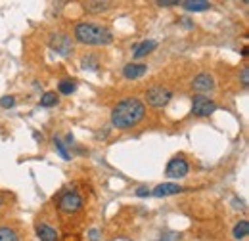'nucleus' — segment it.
Returning <instances> with one entry per match:
<instances>
[{"instance_id": "nucleus-26", "label": "nucleus", "mask_w": 249, "mask_h": 241, "mask_svg": "<svg viewBox=\"0 0 249 241\" xmlns=\"http://www.w3.org/2000/svg\"><path fill=\"white\" fill-rule=\"evenodd\" d=\"M2 205H4V195L0 193V207H2Z\"/></svg>"}, {"instance_id": "nucleus-3", "label": "nucleus", "mask_w": 249, "mask_h": 241, "mask_svg": "<svg viewBox=\"0 0 249 241\" xmlns=\"http://www.w3.org/2000/svg\"><path fill=\"white\" fill-rule=\"evenodd\" d=\"M58 209L65 214H75L83 209V197L77 191H67L63 193L58 201Z\"/></svg>"}, {"instance_id": "nucleus-18", "label": "nucleus", "mask_w": 249, "mask_h": 241, "mask_svg": "<svg viewBox=\"0 0 249 241\" xmlns=\"http://www.w3.org/2000/svg\"><path fill=\"white\" fill-rule=\"evenodd\" d=\"M75 88H77V85H75L73 79H63V81H60V85H58V90H60V94H63V96L73 94Z\"/></svg>"}, {"instance_id": "nucleus-19", "label": "nucleus", "mask_w": 249, "mask_h": 241, "mask_svg": "<svg viewBox=\"0 0 249 241\" xmlns=\"http://www.w3.org/2000/svg\"><path fill=\"white\" fill-rule=\"evenodd\" d=\"M81 67H83V69H89V71H96V69L100 67L98 58H94V56H87V58H83V61H81Z\"/></svg>"}, {"instance_id": "nucleus-24", "label": "nucleus", "mask_w": 249, "mask_h": 241, "mask_svg": "<svg viewBox=\"0 0 249 241\" xmlns=\"http://www.w3.org/2000/svg\"><path fill=\"white\" fill-rule=\"evenodd\" d=\"M136 195H138V197H146V195H152V191H150L146 186H142V188L136 189Z\"/></svg>"}, {"instance_id": "nucleus-11", "label": "nucleus", "mask_w": 249, "mask_h": 241, "mask_svg": "<svg viewBox=\"0 0 249 241\" xmlns=\"http://www.w3.org/2000/svg\"><path fill=\"white\" fill-rule=\"evenodd\" d=\"M83 6L89 14H102V12H107L113 6V2H109V0H90V2H85Z\"/></svg>"}, {"instance_id": "nucleus-16", "label": "nucleus", "mask_w": 249, "mask_h": 241, "mask_svg": "<svg viewBox=\"0 0 249 241\" xmlns=\"http://www.w3.org/2000/svg\"><path fill=\"white\" fill-rule=\"evenodd\" d=\"M58 102H60V98H58L56 92H44L42 98H40L42 107H54V105H58Z\"/></svg>"}, {"instance_id": "nucleus-22", "label": "nucleus", "mask_w": 249, "mask_h": 241, "mask_svg": "<svg viewBox=\"0 0 249 241\" xmlns=\"http://www.w3.org/2000/svg\"><path fill=\"white\" fill-rule=\"evenodd\" d=\"M156 4H157V6H161V8H171V6H180V2H178V0H157Z\"/></svg>"}, {"instance_id": "nucleus-15", "label": "nucleus", "mask_w": 249, "mask_h": 241, "mask_svg": "<svg viewBox=\"0 0 249 241\" xmlns=\"http://www.w3.org/2000/svg\"><path fill=\"white\" fill-rule=\"evenodd\" d=\"M248 234H249V222L248 220H240V222L234 226L232 236H234L236 240H244V238H248Z\"/></svg>"}, {"instance_id": "nucleus-8", "label": "nucleus", "mask_w": 249, "mask_h": 241, "mask_svg": "<svg viewBox=\"0 0 249 241\" xmlns=\"http://www.w3.org/2000/svg\"><path fill=\"white\" fill-rule=\"evenodd\" d=\"M192 88L196 92H199V96L205 94V92H213L215 90V79L209 73H199L197 77H194Z\"/></svg>"}, {"instance_id": "nucleus-10", "label": "nucleus", "mask_w": 249, "mask_h": 241, "mask_svg": "<svg viewBox=\"0 0 249 241\" xmlns=\"http://www.w3.org/2000/svg\"><path fill=\"white\" fill-rule=\"evenodd\" d=\"M148 73V65H144V63H126L123 67V75L124 79H140V77H144Z\"/></svg>"}, {"instance_id": "nucleus-7", "label": "nucleus", "mask_w": 249, "mask_h": 241, "mask_svg": "<svg viewBox=\"0 0 249 241\" xmlns=\"http://www.w3.org/2000/svg\"><path fill=\"white\" fill-rule=\"evenodd\" d=\"M188 171H190V167H188L184 157H173V159L169 161L165 172H167L169 178H184L188 174Z\"/></svg>"}, {"instance_id": "nucleus-25", "label": "nucleus", "mask_w": 249, "mask_h": 241, "mask_svg": "<svg viewBox=\"0 0 249 241\" xmlns=\"http://www.w3.org/2000/svg\"><path fill=\"white\" fill-rule=\"evenodd\" d=\"M90 240L98 241V230H92V232H90Z\"/></svg>"}, {"instance_id": "nucleus-20", "label": "nucleus", "mask_w": 249, "mask_h": 241, "mask_svg": "<svg viewBox=\"0 0 249 241\" xmlns=\"http://www.w3.org/2000/svg\"><path fill=\"white\" fill-rule=\"evenodd\" d=\"M54 146H56L58 153L62 155L63 161H69V159H71V157H69V153H67V150H65V144H63L60 138H54Z\"/></svg>"}, {"instance_id": "nucleus-2", "label": "nucleus", "mask_w": 249, "mask_h": 241, "mask_svg": "<svg viewBox=\"0 0 249 241\" xmlns=\"http://www.w3.org/2000/svg\"><path fill=\"white\" fill-rule=\"evenodd\" d=\"M75 38H77V42L89 44V46H107L113 42V33L106 25L85 21L75 27Z\"/></svg>"}, {"instance_id": "nucleus-1", "label": "nucleus", "mask_w": 249, "mask_h": 241, "mask_svg": "<svg viewBox=\"0 0 249 241\" xmlns=\"http://www.w3.org/2000/svg\"><path fill=\"white\" fill-rule=\"evenodd\" d=\"M146 115V105L138 98H126L111 109V124L119 130L136 126Z\"/></svg>"}, {"instance_id": "nucleus-14", "label": "nucleus", "mask_w": 249, "mask_h": 241, "mask_svg": "<svg viewBox=\"0 0 249 241\" xmlns=\"http://www.w3.org/2000/svg\"><path fill=\"white\" fill-rule=\"evenodd\" d=\"M157 46L156 40H144V42H140V44H136L134 46V58L136 60H140V58H144V56H148L150 52H154Z\"/></svg>"}, {"instance_id": "nucleus-9", "label": "nucleus", "mask_w": 249, "mask_h": 241, "mask_svg": "<svg viewBox=\"0 0 249 241\" xmlns=\"http://www.w3.org/2000/svg\"><path fill=\"white\" fill-rule=\"evenodd\" d=\"M186 188L178 186V184H173V182H165V184H159L154 188L152 195L156 197H167V195H177V193H182Z\"/></svg>"}, {"instance_id": "nucleus-5", "label": "nucleus", "mask_w": 249, "mask_h": 241, "mask_svg": "<svg viewBox=\"0 0 249 241\" xmlns=\"http://www.w3.org/2000/svg\"><path fill=\"white\" fill-rule=\"evenodd\" d=\"M50 48L60 54V56H69L73 52V40L69 34L65 33H58V34H52L50 36Z\"/></svg>"}, {"instance_id": "nucleus-12", "label": "nucleus", "mask_w": 249, "mask_h": 241, "mask_svg": "<svg viewBox=\"0 0 249 241\" xmlns=\"http://www.w3.org/2000/svg\"><path fill=\"white\" fill-rule=\"evenodd\" d=\"M36 236L40 241H58V232L48 224H36Z\"/></svg>"}, {"instance_id": "nucleus-23", "label": "nucleus", "mask_w": 249, "mask_h": 241, "mask_svg": "<svg viewBox=\"0 0 249 241\" xmlns=\"http://www.w3.org/2000/svg\"><path fill=\"white\" fill-rule=\"evenodd\" d=\"M240 79H242V85H244V86H248V85H249V67H248V65L242 69V73H240Z\"/></svg>"}, {"instance_id": "nucleus-21", "label": "nucleus", "mask_w": 249, "mask_h": 241, "mask_svg": "<svg viewBox=\"0 0 249 241\" xmlns=\"http://www.w3.org/2000/svg\"><path fill=\"white\" fill-rule=\"evenodd\" d=\"M14 103H16V98H14V96H4V98H0V107H4V109L14 107Z\"/></svg>"}, {"instance_id": "nucleus-13", "label": "nucleus", "mask_w": 249, "mask_h": 241, "mask_svg": "<svg viewBox=\"0 0 249 241\" xmlns=\"http://www.w3.org/2000/svg\"><path fill=\"white\" fill-rule=\"evenodd\" d=\"M180 6L188 12H205L211 8V2H207V0H184V2H180Z\"/></svg>"}, {"instance_id": "nucleus-17", "label": "nucleus", "mask_w": 249, "mask_h": 241, "mask_svg": "<svg viewBox=\"0 0 249 241\" xmlns=\"http://www.w3.org/2000/svg\"><path fill=\"white\" fill-rule=\"evenodd\" d=\"M0 241H19V236L10 226H0Z\"/></svg>"}, {"instance_id": "nucleus-4", "label": "nucleus", "mask_w": 249, "mask_h": 241, "mask_svg": "<svg viewBox=\"0 0 249 241\" xmlns=\"http://www.w3.org/2000/svg\"><path fill=\"white\" fill-rule=\"evenodd\" d=\"M215 111H217V103L211 98L194 96V100H192V113L194 115H197V117H209Z\"/></svg>"}, {"instance_id": "nucleus-6", "label": "nucleus", "mask_w": 249, "mask_h": 241, "mask_svg": "<svg viewBox=\"0 0 249 241\" xmlns=\"http://www.w3.org/2000/svg\"><path fill=\"white\" fill-rule=\"evenodd\" d=\"M146 98H148V103L152 107H165L171 102L173 92L169 90V88H163V86H154V88L148 90Z\"/></svg>"}]
</instances>
